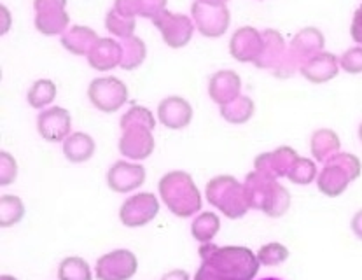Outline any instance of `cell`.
I'll list each match as a JSON object with an SVG mask.
<instances>
[{"label": "cell", "instance_id": "obj_1", "mask_svg": "<svg viewBox=\"0 0 362 280\" xmlns=\"http://www.w3.org/2000/svg\"><path fill=\"white\" fill-rule=\"evenodd\" d=\"M202 267L193 280H252L259 272V259L247 247L203 244L199 247Z\"/></svg>", "mask_w": 362, "mask_h": 280}, {"label": "cell", "instance_id": "obj_2", "mask_svg": "<svg viewBox=\"0 0 362 280\" xmlns=\"http://www.w3.org/2000/svg\"><path fill=\"white\" fill-rule=\"evenodd\" d=\"M160 197L177 217H191L202 210V194L187 172L175 170L161 177Z\"/></svg>", "mask_w": 362, "mask_h": 280}, {"label": "cell", "instance_id": "obj_3", "mask_svg": "<svg viewBox=\"0 0 362 280\" xmlns=\"http://www.w3.org/2000/svg\"><path fill=\"white\" fill-rule=\"evenodd\" d=\"M206 202L230 219H240L249 212L245 186L231 175H217L206 184Z\"/></svg>", "mask_w": 362, "mask_h": 280}, {"label": "cell", "instance_id": "obj_4", "mask_svg": "<svg viewBox=\"0 0 362 280\" xmlns=\"http://www.w3.org/2000/svg\"><path fill=\"white\" fill-rule=\"evenodd\" d=\"M88 98L102 112H116L128 100V88L117 77H98L88 88Z\"/></svg>", "mask_w": 362, "mask_h": 280}, {"label": "cell", "instance_id": "obj_5", "mask_svg": "<svg viewBox=\"0 0 362 280\" xmlns=\"http://www.w3.org/2000/svg\"><path fill=\"white\" fill-rule=\"evenodd\" d=\"M191 14H193L197 30L210 39L224 35L230 27L231 16L226 6H216V4H205L197 0L191 6Z\"/></svg>", "mask_w": 362, "mask_h": 280}, {"label": "cell", "instance_id": "obj_6", "mask_svg": "<svg viewBox=\"0 0 362 280\" xmlns=\"http://www.w3.org/2000/svg\"><path fill=\"white\" fill-rule=\"evenodd\" d=\"M153 23L154 27L160 30L166 46L173 47V49L187 46L189 40L193 39L194 28H197L189 16H186V14L170 13V11L161 13Z\"/></svg>", "mask_w": 362, "mask_h": 280}, {"label": "cell", "instance_id": "obj_7", "mask_svg": "<svg viewBox=\"0 0 362 280\" xmlns=\"http://www.w3.org/2000/svg\"><path fill=\"white\" fill-rule=\"evenodd\" d=\"M139 261L136 256L128 249H117L109 254H103L97 261L98 280H130L136 274Z\"/></svg>", "mask_w": 362, "mask_h": 280}, {"label": "cell", "instance_id": "obj_8", "mask_svg": "<svg viewBox=\"0 0 362 280\" xmlns=\"http://www.w3.org/2000/svg\"><path fill=\"white\" fill-rule=\"evenodd\" d=\"M158 210L160 202L153 193H139L121 205L119 219L127 228H140L151 223L158 216Z\"/></svg>", "mask_w": 362, "mask_h": 280}, {"label": "cell", "instance_id": "obj_9", "mask_svg": "<svg viewBox=\"0 0 362 280\" xmlns=\"http://www.w3.org/2000/svg\"><path fill=\"white\" fill-rule=\"evenodd\" d=\"M72 117L64 107H51L42 110L37 117V130L39 135L47 142H64L70 135Z\"/></svg>", "mask_w": 362, "mask_h": 280}, {"label": "cell", "instance_id": "obj_10", "mask_svg": "<svg viewBox=\"0 0 362 280\" xmlns=\"http://www.w3.org/2000/svg\"><path fill=\"white\" fill-rule=\"evenodd\" d=\"M296 160V151L289 146H282L272 153L259 154L254 161V168H256V172L272 177V179H280V177H287Z\"/></svg>", "mask_w": 362, "mask_h": 280}, {"label": "cell", "instance_id": "obj_11", "mask_svg": "<svg viewBox=\"0 0 362 280\" xmlns=\"http://www.w3.org/2000/svg\"><path fill=\"white\" fill-rule=\"evenodd\" d=\"M146 180V168L142 165L116 161L107 172V184L116 193H130Z\"/></svg>", "mask_w": 362, "mask_h": 280}, {"label": "cell", "instance_id": "obj_12", "mask_svg": "<svg viewBox=\"0 0 362 280\" xmlns=\"http://www.w3.org/2000/svg\"><path fill=\"white\" fill-rule=\"evenodd\" d=\"M263 49V35L254 27H242L235 32L230 40V53L242 64H254Z\"/></svg>", "mask_w": 362, "mask_h": 280}, {"label": "cell", "instance_id": "obj_13", "mask_svg": "<svg viewBox=\"0 0 362 280\" xmlns=\"http://www.w3.org/2000/svg\"><path fill=\"white\" fill-rule=\"evenodd\" d=\"M119 151L130 160H146L154 151L153 130L146 127H132L123 130L119 139Z\"/></svg>", "mask_w": 362, "mask_h": 280}, {"label": "cell", "instance_id": "obj_14", "mask_svg": "<svg viewBox=\"0 0 362 280\" xmlns=\"http://www.w3.org/2000/svg\"><path fill=\"white\" fill-rule=\"evenodd\" d=\"M324 46H326V39H324V34L319 30V28H303L299 30L296 35L291 40V46L287 47V53L291 57H294L299 62V65L306 64L310 58H313L315 54L322 53Z\"/></svg>", "mask_w": 362, "mask_h": 280}, {"label": "cell", "instance_id": "obj_15", "mask_svg": "<svg viewBox=\"0 0 362 280\" xmlns=\"http://www.w3.org/2000/svg\"><path fill=\"white\" fill-rule=\"evenodd\" d=\"M158 117L170 130H182L193 119V107L182 97H168L158 107Z\"/></svg>", "mask_w": 362, "mask_h": 280}, {"label": "cell", "instance_id": "obj_16", "mask_svg": "<svg viewBox=\"0 0 362 280\" xmlns=\"http://www.w3.org/2000/svg\"><path fill=\"white\" fill-rule=\"evenodd\" d=\"M242 91V79L235 70H219L209 81V97L219 105L230 104Z\"/></svg>", "mask_w": 362, "mask_h": 280}, {"label": "cell", "instance_id": "obj_17", "mask_svg": "<svg viewBox=\"0 0 362 280\" xmlns=\"http://www.w3.org/2000/svg\"><path fill=\"white\" fill-rule=\"evenodd\" d=\"M261 35H263V49L254 65L261 70H275L286 57V40L280 32L273 30V28H266Z\"/></svg>", "mask_w": 362, "mask_h": 280}, {"label": "cell", "instance_id": "obj_18", "mask_svg": "<svg viewBox=\"0 0 362 280\" xmlns=\"http://www.w3.org/2000/svg\"><path fill=\"white\" fill-rule=\"evenodd\" d=\"M339 72V60L334 54L322 53L315 54L313 58H310L305 65H303L301 74L305 79H308L313 84H324L327 81L334 79Z\"/></svg>", "mask_w": 362, "mask_h": 280}, {"label": "cell", "instance_id": "obj_19", "mask_svg": "<svg viewBox=\"0 0 362 280\" xmlns=\"http://www.w3.org/2000/svg\"><path fill=\"white\" fill-rule=\"evenodd\" d=\"M88 64L98 72H105V70L117 67L121 64V44L117 40L109 39V37L98 39L88 54Z\"/></svg>", "mask_w": 362, "mask_h": 280}, {"label": "cell", "instance_id": "obj_20", "mask_svg": "<svg viewBox=\"0 0 362 280\" xmlns=\"http://www.w3.org/2000/svg\"><path fill=\"white\" fill-rule=\"evenodd\" d=\"M350 182H352V179H350L349 172L331 160L324 163L322 172H320L319 179H317L319 191L329 198H336L345 193Z\"/></svg>", "mask_w": 362, "mask_h": 280}, {"label": "cell", "instance_id": "obj_21", "mask_svg": "<svg viewBox=\"0 0 362 280\" xmlns=\"http://www.w3.org/2000/svg\"><path fill=\"white\" fill-rule=\"evenodd\" d=\"M100 39L97 32L91 30L90 27H81V25H76V27L69 28L64 35H62V46L65 47L66 51H70L72 54H77V57H88L91 51V47L95 46V42Z\"/></svg>", "mask_w": 362, "mask_h": 280}, {"label": "cell", "instance_id": "obj_22", "mask_svg": "<svg viewBox=\"0 0 362 280\" xmlns=\"http://www.w3.org/2000/svg\"><path fill=\"white\" fill-rule=\"evenodd\" d=\"M276 182V179H272V177L259 174V172H250L249 175L245 177V193L247 198H249L250 209L264 210L266 202H268L269 193L273 189V184Z\"/></svg>", "mask_w": 362, "mask_h": 280}, {"label": "cell", "instance_id": "obj_23", "mask_svg": "<svg viewBox=\"0 0 362 280\" xmlns=\"http://www.w3.org/2000/svg\"><path fill=\"white\" fill-rule=\"evenodd\" d=\"M339 147H341V142H339L338 134L329 128H320V130L313 132L312 140H310V149H312L313 158L320 163H326L334 154H338Z\"/></svg>", "mask_w": 362, "mask_h": 280}, {"label": "cell", "instance_id": "obj_24", "mask_svg": "<svg viewBox=\"0 0 362 280\" xmlns=\"http://www.w3.org/2000/svg\"><path fill=\"white\" fill-rule=\"evenodd\" d=\"M64 154L72 163H84L95 154V140L83 132L70 134L64 140Z\"/></svg>", "mask_w": 362, "mask_h": 280}, {"label": "cell", "instance_id": "obj_25", "mask_svg": "<svg viewBox=\"0 0 362 280\" xmlns=\"http://www.w3.org/2000/svg\"><path fill=\"white\" fill-rule=\"evenodd\" d=\"M35 28L44 35H64L70 23V16L65 9L60 11H42L35 13Z\"/></svg>", "mask_w": 362, "mask_h": 280}, {"label": "cell", "instance_id": "obj_26", "mask_svg": "<svg viewBox=\"0 0 362 280\" xmlns=\"http://www.w3.org/2000/svg\"><path fill=\"white\" fill-rule=\"evenodd\" d=\"M121 64L119 67L123 70H133L144 64L147 57V47L140 37H128L121 39Z\"/></svg>", "mask_w": 362, "mask_h": 280}, {"label": "cell", "instance_id": "obj_27", "mask_svg": "<svg viewBox=\"0 0 362 280\" xmlns=\"http://www.w3.org/2000/svg\"><path fill=\"white\" fill-rule=\"evenodd\" d=\"M254 110H256V105H254L252 98L240 95L230 104L221 105V116L231 124H243L254 116Z\"/></svg>", "mask_w": 362, "mask_h": 280}, {"label": "cell", "instance_id": "obj_28", "mask_svg": "<svg viewBox=\"0 0 362 280\" xmlns=\"http://www.w3.org/2000/svg\"><path fill=\"white\" fill-rule=\"evenodd\" d=\"M219 228H221V221L219 217H217V214L202 212L197 219L193 221L191 233H193V238H197L198 242H202V244H209V242H212V238L217 235Z\"/></svg>", "mask_w": 362, "mask_h": 280}, {"label": "cell", "instance_id": "obj_29", "mask_svg": "<svg viewBox=\"0 0 362 280\" xmlns=\"http://www.w3.org/2000/svg\"><path fill=\"white\" fill-rule=\"evenodd\" d=\"M25 216V205L14 194H4L0 198V226L9 228L20 223Z\"/></svg>", "mask_w": 362, "mask_h": 280}, {"label": "cell", "instance_id": "obj_30", "mask_svg": "<svg viewBox=\"0 0 362 280\" xmlns=\"http://www.w3.org/2000/svg\"><path fill=\"white\" fill-rule=\"evenodd\" d=\"M58 279L60 280H91V268L83 257L70 256L65 257L58 268Z\"/></svg>", "mask_w": 362, "mask_h": 280}, {"label": "cell", "instance_id": "obj_31", "mask_svg": "<svg viewBox=\"0 0 362 280\" xmlns=\"http://www.w3.org/2000/svg\"><path fill=\"white\" fill-rule=\"evenodd\" d=\"M54 97H57V84L49 79H39L32 84L27 98L33 109H44L54 100Z\"/></svg>", "mask_w": 362, "mask_h": 280}, {"label": "cell", "instance_id": "obj_32", "mask_svg": "<svg viewBox=\"0 0 362 280\" xmlns=\"http://www.w3.org/2000/svg\"><path fill=\"white\" fill-rule=\"evenodd\" d=\"M291 207V194L282 184L275 182L273 186L272 194H269L268 202H266V207L263 212L268 214L269 217H282Z\"/></svg>", "mask_w": 362, "mask_h": 280}, {"label": "cell", "instance_id": "obj_33", "mask_svg": "<svg viewBox=\"0 0 362 280\" xmlns=\"http://www.w3.org/2000/svg\"><path fill=\"white\" fill-rule=\"evenodd\" d=\"M119 124H121V130H127V128H132V127H146V128H151V130H154V127H156V119H154L153 112H151L149 109H146V107L142 105H133L132 109L121 117Z\"/></svg>", "mask_w": 362, "mask_h": 280}, {"label": "cell", "instance_id": "obj_34", "mask_svg": "<svg viewBox=\"0 0 362 280\" xmlns=\"http://www.w3.org/2000/svg\"><path fill=\"white\" fill-rule=\"evenodd\" d=\"M317 177V167L310 158H299L294 161V165L291 167L289 174H287V179L291 182L299 184V186H306V184L313 182Z\"/></svg>", "mask_w": 362, "mask_h": 280}, {"label": "cell", "instance_id": "obj_35", "mask_svg": "<svg viewBox=\"0 0 362 280\" xmlns=\"http://www.w3.org/2000/svg\"><path fill=\"white\" fill-rule=\"evenodd\" d=\"M105 28L121 39H128L135 32V18H127L117 14L116 11L110 9L105 16Z\"/></svg>", "mask_w": 362, "mask_h": 280}, {"label": "cell", "instance_id": "obj_36", "mask_svg": "<svg viewBox=\"0 0 362 280\" xmlns=\"http://www.w3.org/2000/svg\"><path fill=\"white\" fill-rule=\"evenodd\" d=\"M256 256L263 267H275V264L284 263L289 257V249L279 242H272V244L261 247Z\"/></svg>", "mask_w": 362, "mask_h": 280}, {"label": "cell", "instance_id": "obj_37", "mask_svg": "<svg viewBox=\"0 0 362 280\" xmlns=\"http://www.w3.org/2000/svg\"><path fill=\"white\" fill-rule=\"evenodd\" d=\"M339 67L349 74H362V46L346 49L339 58Z\"/></svg>", "mask_w": 362, "mask_h": 280}, {"label": "cell", "instance_id": "obj_38", "mask_svg": "<svg viewBox=\"0 0 362 280\" xmlns=\"http://www.w3.org/2000/svg\"><path fill=\"white\" fill-rule=\"evenodd\" d=\"M331 161H334V163H338L339 167L345 168V170L349 172L350 179H352V180H356L357 177L361 175L362 165H361V160L356 156V154L338 153V154H334V156L331 158Z\"/></svg>", "mask_w": 362, "mask_h": 280}, {"label": "cell", "instance_id": "obj_39", "mask_svg": "<svg viewBox=\"0 0 362 280\" xmlns=\"http://www.w3.org/2000/svg\"><path fill=\"white\" fill-rule=\"evenodd\" d=\"M0 167H2V170H0V184H2V186L13 184L18 175L16 160H14L9 153L2 151V154H0Z\"/></svg>", "mask_w": 362, "mask_h": 280}, {"label": "cell", "instance_id": "obj_40", "mask_svg": "<svg viewBox=\"0 0 362 280\" xmlns=\"http://www.w3.org/2000/svg\"><path fill=\"white\" fill-rule=\"evenodd\" d=\"M139 16L154 21L166 11V0H139Z\"/></svg>", "mask_w": 362, "mask_h": 280}, {"label": "cell", "instance_id": "obj_41", "mask_svg": "<svg viewBox=\"0 0 362 280\" xmlns=\"http://www.w3.org/2000/svg\"><path fill=\"white\" fill-rule=\"evenodd\" d=\"M114 11L121 16L127 18H135L139 16V0H116L114 2Z\"/></svg>", "mask_w": 362, "mask_h": 280}, {"label": "cell", "instance_id": "obj_42", "mask_svg": "<svg viewBox=\"0 0 362 280\" xmlns=\"http://www.w3.org/2000/svg\"><path fill=\"white\" fill-rule=\"evenodd\" d=\"M66 0H33V9L35 13H42V11H60L65 9Z\"/></svg>", "mask_w": 362, "mask_h": 280}, {"label": "cell", "instance_id": "obj_43", "mask_svg": "<svg viewBox=\"0 0 362 280\" xmlns=\"http://www.w3.org/2000/svg\"><path fill=\"white\" fill-rule=\"evenodd\" d=\"M350 35H352L354 42L362 46V6L356 11L352 20V27H350Z\"/></svg>", "mask_w": 362, "mask_h": 280}, {"label": "cell", "instance_id": "obj_44", "mask_svg": "<svg viewBox=\"0 0 362 280\" xmlns=\"http://www.w3.org/2000/svg\"><path fill=\"white\" fill-rule=\"evenodd\" d=\"M161 280H189V274L186 270H172L165 274Z\"/></svg>", "mask_w": 362, "mask_h": 280}, {"label": "cell", "instance_id": "obj_45", "mask_svg": "<svg viewBox=\"0 0 362 280\" xmlns=\"http://www.w3.org/2000/svg\"><path fill=\"white\" fill-rule=\"evenodd\" d=\"M352 231L356 233L357 238H361L362 240V210H359V212L354 216L352 219Z\"/></svg>", "mask_w": 362, "mask_h": 280}, {"label": "cell", "instance_id": "obj_46", "mask_svg": "<svg viewBox=\"0 0 362 280\" xmlns=\"http://www.w3.org/2000/svg\"><path fill=\"white\" fill-rule=\"evenodd\" d=\"M199 2H205V4H216V6H226L230 0H199Z\"/></svg>", "mask_w": 362, "mask_h": 280}, {"label": "cell", "instance_id": "obj_47", "mask_svg": "<svg viewBox=\"0 0 362 280\" xmlns=\"http://www.w3.org/2000/svg\"><path fill=\"white\" fill-rule=\"evenodd\" d=\"M0 280H18V279L13 277V275H2V277H0Z\"/></svg>", "mask_w": 362, "mask_h": 280}, {"label": "cell", "instance_id": "obj_48", "mask_svg": "<svg viewBox=\"0 0 362 280\" xmlns=\"http://www.w3.org/2000/svg\"><path fill=\"white\" fill-rule=\"evenodd\" d=\"M359 139H361V142H362V123H361V127H359Z\"/></svg>", "mask_w": 362, "mask_h": 280}, {"label": "cell", "instance_id": "obj_49", "mask_svg": "<svg viewBox=\"0 0 362 280\" xmlns=\"http://www.w3.org/2000/svg\"><path fill=\"white\" fill-rule=\"evenodd\" d=\"M263 280H280V279H273V277H269V279H263Z\"/></svg>", "mask_w": 362, "mask_h": 280}]
</instances>
